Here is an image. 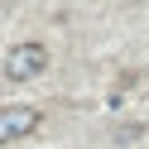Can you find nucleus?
Masks as SVG:
<instances>
[{"label":"nucleus","instance_id":"obj_1","mask_svg":"<svg viewBox=\"0 0 149 149\" xmlns=\"http://www.w3.org/2000/svg\"><path fill=\"white\" fill-rule=\"evenodd\" d=\"M43 68H48V48H43V43H15V48L5 53V77L10 82H29V77H39Z\"/></svg>","mask_w":149,"mask_h":149},{"label":"nucleus","instance_id":"obj_2","mask_svg":"<svg viewBox=\"0 0 149 149\" xmlns=\"http://www.w3.org/2000/svg\"><path fill=\"white\" fill-rule=\"evenodd\" d=\"M34 125H39V111L34 106H0V144L24 139Z\"/></svg>","mask_w":149,"mask_h":149}]
</instances>
